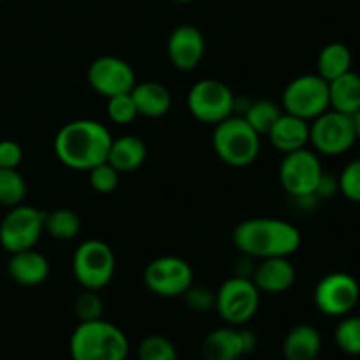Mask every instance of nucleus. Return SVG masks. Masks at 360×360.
Segmentation results:
<instances>
[{
  "label": "nucleus",
  "mask_w": 360,
  "mask_h": 360,
  "mask_svg": "<svg viewBox=\"0 0 360 360\" xmlns=\"http://www.w3.org/2000/svg\"><path fill=\"white\" fill-rule=\"evenodd\" d=\"M0 2H2V0H0Z\"/></svg>",
  "instance_id": "nucleus-39"
},
{
  "label": "nucleus",
  "mask_w": 360,
  "mask_h": 360,
  "mask_svg": "<svg viewBox=\"0 0 360 360\" xmlns=\"http://www.w3.org/2000/svg\"><path fill=\"white\" fill-rule=\"evenodd\" d=\"M352 118H354V127H355V134H357V141H360V109L355 112L354 116H352Z\"/></svg>",
  "instance_id": "nucleus-36"
},
{
  "label": "nucleus",
  "mask_w": 360,
  "mask_h": 360,
  "mask_svg": "<svg viewBox=\"0 0 360 360\" xmlns=\"http://www.w3.org/2000/svg\"><path fill=\"white\" fill-rule=\"evenodd\" d=\"M143 281L144 287L158 297H183L193 285V269L181 257H157L144 267Z\"/></svg>",
  "instance_id": "nucleus-12"
},
{
  "label": "nucleus",
  "mask_w": 360,
  "mask_h": 360,
  "mask_svg": "<svg viewBox=\"0 0 360 360\" xmlns=\"http://www.w3.org/2000/svg\"><path fill=\"white\" fill-rule=\"evenodd\" d=\"M336 347L347 355H360V315L341 316L334 330Z\"/></svg>",
  "instance_id": "nucleus-28"
},
{
  "label": "nucleus",
  "mask_w": 360,
  "mask_h": 360,
  "mask_svg": "<svg viewBox=\"0 0 360 360\" xmlns=\"http://www.w3.org/2000/svg\"><path fill=\"white\" fill-rule=\"evenodd\" d=\"M281 109L288 115L311 122L329 108V83L319 74H302L285 86Z\"/></svg>",
  "instance_id": "nucleus-10"
},
{
  "label": "nucleus",
  "mask_w": 360,
  "mask_h": 360,
  "mask_svg": "<svg viewBox=\"0 0 360 360\" xmlns=\"http://www.w3.org/2000/svg\"><path fill=\"white\" fill-rule=\"evenodd\" d=\"M360 299V285L352 274L329 273L316 283L313 301L316 309L326 316L341 319L354 311Z\"/></svg>",
  "instance_id": "nucleus-13"
},
{
  "label": "nucleus",
  "mask_w": 360,
  "mask_h": 360,
  "mask_svg": "<svg viewBox=\"0 0 360 360\" xmlns=\"http://www.w3.org/2000/svg\"><path fill=\"white\" fill-rule=\"evenodd\" d=\"M267 139L283 155L308 148L309 122L283 111L267 134Z\"/></svg>",
  "instance_id": "nucleus-19"
},
{
  "label": "nucleus",
  "mask_w": 360,
  "mask_h": 360,
  "mask_svg": "<svg viewBox=\"0 0 360 360\" xmlns=\"http://www.w3.org/2000/svg\"><path fill=\"white\" fill-rule=\"evenodd\" d=\"M44 232L56 241H70L81 232V218L69 207L44 211Z\"/></svg>",
  "instance_id": "nucleus-25"
},
{
  "label": "nucleus",
  "mask_w": 360,
  "mask_h": 360,
  "mask_svg": "<svg viewBox=\"0 0 360 360\" xmlns=\"http://www.w3.org/2000/svg\"><path fill=\"white\" fill-rule=\"evenodd\" d=\"M74 313L79 319V322H90V320L102 319V315H104V302H102L98 292H81L76 297V302H74Z\"/></svg>",
  "instance_id": "nucleus-32"
},
{
  "label": "nucleus",
  "mask_w": 360,
  "mask_h": 360,
  "mask_svg": "<svg viewBox=\"0 0 360 360\" xmlns=\"http://www.w3.org/2000/svg\"><path fill=\"white\" fill-rule=\"evenodd\" d=\"M167 56L172 67L181 72L195 69L206 53V39L195 25H179L167 39Z\"/></svg>",
  "instance_id": "nucleus-16"
},
{
  "label": "nucleus",
  "mask_w": 360,
  "mask_h": 360,
  "mask_svg": "<svg viewBox=\"0 0 360 360\" xmlns=\"http://www.w3.org/2000/svg\"><path fill=\"white\" fill-rule=\"evenodd\" d=\"M357 143L354 118L334 109H327L309 122V144L313 151L326 157H340Z\"/></svg>",
  "instance_id": "nucleus-9"
},
{
  "label": "nucleus",
  "mask_w": 360,
  "mask_h": 360,
  "mask_svg": "<svg viewBox=\"0 0 360 360\" xmlns=\"http://www.w3.org/2000/svg\"><path fill=\"white\" fill-rule=\"evenodd\" d=\"M329 108L354 116L360 109V74L348 70L343 76L329 81Z\"/></svg>",
  "instance_id": "nucleus-23"
},
{
  "label": "nucleus",
  "mask_w": 360,
  "mask_h": 360,
  "mask_svg": "<svg viewBox=\"0 0 360 360\" xmlns=\"http://www.w3.org/2000/svg\"><path fill=\"white\" fill-rule=\"evenodd\" d=\"M112 136L97 120H74L56 132L53 150L56 158L72 171H84L108 162Z\"/></svg>",
  "instance_id": "nucleus-1"
},
{
  "label": "nucleus",
  "mask_w": 360,
  "mask_h": 360,
  "mask_svg": "<svg viewBox=\"0 0 360 360\" xmlns=\"http://www.w3.org/2000/svg\"><path fill=\"white\" fill-rule=\"evenodd\" d=\"M322 350V336L319 329L309 323H299L292 327L283 340L285 360H313L320 355Z\"/></svg>",
  "instance_id": "nucleus-22"
},
{
  "label": "nucleus",
  "mask_w": 360,
  "mask_h": 360,
  "mask_svg": "<svg viewBox=\"0 0 360 360\" xmlns=\"http://www.w3.org/2000/svg\"><path fill=\"white\" fill-rule=\"evenodd\" d=\"M137 360H178V350L169 338L150 334L139 343Z\"/></svg>",
  "instance_id": "nucleus-29"
},
{
  "label": "nucleus",
  "mask_w": 360,
  "mask_h": 360,
  "mask_svg": "<svg viewBox=\"0 0 360 360\" xmlns=\"http://www.w3.org/2000/svg\"><path fill=\"white\" fill-rule=\"evenodd\" d=\"M21 162H23V148L16 141H0V169H18Z\"/></svg>",
  "instance_id": "nucleus-35"
},
{
  "label": "nucleus",
  "mask_w": 360,
  "mask_h": 360,
  "mask_svg": "<svg viewBox=\"0 0 360 360\" xmlns=\"http://www.w3.org/2000/svg\"><path fill=\"white\" fill-rule=\"evenodd\" d=\"M313 360H323V359H320V357H316V359H313Z\"/></svg>",
  "instance_id": "nucleus-38"
},
{
  "label": "nucleus",
  "mask_w": 360,
  "mask_h": 360,
  "mask_svg": "<svg viewBox=\"0 0 360 360\" xmlns=\"http://www.w3.org/2000/svg\"><path fill=\"white\" fill-rule=\"evenodd\" d=\"M323 174L326 172H323L319 153L309 148L285 153L278 169V178L283 190L299 200L316 195Z\"/></svg>",
  "instance_id": "nucleus-6"
},
{
  "label": "nucleus",
  "mask_w": 360,
  "mask_h": 360,
  "mask_svg": "<svg viewBox=\"0 0 360 360\" xmlns=\"http://www.w3.org/2000/svg\"><path fill=\"white\" fill-rule=\"evenodd\" d=\"M127 360H129V359H127Z\"/></svg>",
  "instance_id": "nucleus-40"
},
{
  "label": "nucleus",
  "mask_w": 360,
  "mask_h": 360,
  "mask_svg": "<svg viewBox=\"0 0 360 360\" xmlns=\"http://www.w3.org/2000/svg\"><path fill=\"white\" fill-rule=\"evenodd\" d=\"M88 181H90V186L95 192L112 193L118 186L120 172L109 162H104V164L88 171Z\"/></svg>",
  "instance_id": "nucleus-33"
},
{
  "label": "nucleus",
  "mask_w": 360,
  "mask_h": 360,
  "mask_svg": "<svg viewBox=\"0 0 360 360\" xmlns=\"http://www.w3.org/2000/svg\"><path fill=\"white\" fill-rule=\"evenodd\" d=\"M186 108L197 122L214 127L232 116L236 109V95L224 81L206 77L192 84L186 94Z\"/></svg>",
  "instance_id": "nucleus-7"
},
{
  "label": "nucleus",
  "mask_w": 360,
  "mask_h": 360,
  "mask_svg": "<svg viewBox=\"0 0 360 360\" xmlns=\"http://www.w3.org/2000/svg\"><path fill=\"white\" fill-rule=\"evenodd\" d=\"M129 350L127 334L102 319L79 322L69 340L72 360H127Z\"/></svg>",
  "instance_id": "nucleus-3"
},
{
  "label": "nucleus",
  "mask_w": 360,
  "mask_h": 360,
  "mask_svg": "<svg viewBox=\"0 0 360 360\" xmlns=\"http://www.w3.org/2000/svg\"><path fill=\"white\" fill-rule=\"evenodd\" d=\"M257 336L248 329L225 326L213 329L200 345L202 360H239L255 350Z\"/></svg>",
  "instance_id": "nucleus-15"
},
{
  "label": "nucleus",
  "mask_w": 360,
  "mask_h": 360,
  "mask_svg": "<svg viewBox=\"0 0 360 360\" xmlns=\"http://www.w3.org/2000/svg\"><path fill=\"white\" fill-rule=\"evenodd\" d=\"M105 109H108L109 120L116 123V125H130L139 116L136 102H134L130 91L129 94H120L115 95V97H109Z\"/></svg>",
  "instance_id": "nucleus-30"
},
{
  "label": "nucleus",
  "mask_w": 360,
  "mask_h": 360,
  "mask_svg": "<svg viewBox=\"0 0 360 360\" xmlns=\"http://www.w3.org/2000/svg\"><path fill=\"white\" fill-rule=\"evenodd\" d=\"M44 234V211L27 204L9 207L0 221V246L7 253L35 248Z\"/></svg>",
  "instance_id": "nucleus-11"
},
{
  "label": "nucleus",
  "mask_w": 360,
  "mask_h": 360,
  "mask_svg": "<svg viewBox=\"0 0 360 360\" xmlns=\"http://www.w3.org/2000/svg\"><path fill=\"white\" fill-rule=\"evenodd\" d=\"M27 181L18 169H0V204L14 207L23 204Z\"/></svg>",
  "instance_id": "nucleus-27"
},
{
  "label": "nucleus",
  "mask_w": 360,
  "mask_h": 360,
  "mask_svg": "<svg viewBox=\"0 0 360 360\" xmlns=\"http://www.w3.org/2000/svg\"><path fill=\"white\" fill-rule=\"evenodd\" d=\"M116 257L111 246L101 239H86L72 255V274L83 290H102L111 283Z\"/></svg>",
  "instance_id": "nucleus-5"
},
{
  "label": "nucleus",
  "mask_w": 360,
  "mask_h": 360,
  "mask_svg": "<svg viewBox=\"0 0 360 360\" xmlns=\"http://www.w3.org/2000/svg\"><path fill=\"white\" fill-rule=\"evenodd\" d=\"M7 273L11 280L16 281L21 287H37L44 283L49 276V262L41 252L35 248L21 250V252L9 253Z\"/></svg>",
  "instance_id": "nucleus-18"
},
{
  "label": "nucleus",
  "mask_w": 360,
  "mask_h": 360,
  "mask_svg": "<svg viewBox=\"0 0 360 360\" xmlns=\"http://www.w3.org/2000/svg\"><path fill=\"white\" fill-rule=\"evenodd\" d=\"M86 79L91 90L105 98L120 94H129L137 83L132 65L115 55H104L95 58L88 67Z\"/></svg>",
  "instance_id": "nucleus-14"
},
{
  "label": "nucleus",
  "mask_w": 360,
  "mask_h": 360,
  "mask_svg": "<svg viewBox=\"0 0 360 360\" xmlns=\"http://www.w3.org/2000/svg\"><path fill=\"white\" fill-rule=\"evenodd\" d=\"M301 241V231L283 218H248L236 225L232 232V243L246 259L290 257L297 252Z\"/></svg>",
  "instance_id": "nucleus-2"
},
{
  "label": "nucleus",
  "mask_w": 360,
  "mask_h": 360,
  "mask_svg": "<svg viewBox=\"0 0 360 360\" xmlns=\"http://www.w3.org/2000/svg\"><path fill=\"white\" fill-rule=\"evenodd\" d=\"M283 109L281 105H278L276 102L267 101V98H260V101H253L252 104L246 108L243 118L250 123L253 130L259 134L260 137L267 136L269 130L273 129V125L276 123V120L280 118Z\"/></svg>",
  "instance_id": "nucleus-26"
},
{
  "label": "nucleus",
  "mask_w": 360,
  "mask_h": 360,
  "mask_svg": "<svg viewBox=\"0 0 360 360\" xmlns=\"http://www.w3.org/2000/svg\"><path fill=\"white\" fill-rule=\"evenodd\" d=\"M139 116L144 118H160L171 111L172 95L165 84L158 81H141L130 91Z\"/></svg>",
  "instance_id": "nucleus-20"
},
{
  "label": "nucleus",
  "mask_w": 360,
  "mask_h": 360,
  "mask_svg": "<svg viewBox=\"0 0 360 360\" xmlns=\"http://www.w3.org/2000/svg\"><path fill=\"white\" fill-rule=\"evenodd\" d=\"M352 51L343 42H329L323 46L316 58V74L329 83L352 70Z\"/></svg>",
  "instance_id": "nucleus-24"
},
{
  "label": "nucleus",
  "mask_w": 360,
  "mask_h": 360,
  "mask_svg": "<svg viewBox=\"0 0 360 360\" xmlns=\"http://www.w3.org/2000/svg\"><path fill=\"white\" fill-rule=\"evenodd\" d=\"M294 264L288 257H273L262 259L252 271V281L259 288L260 294H283L295 283Z\"/></svg>",
  "instance_id": "nucleus-17"
},
{
  "label": "nucleus",
  "mask_w": 360,
  "mask_h": 360,
  "mask_svg": "<svg viewBox=\"0 0 360 360\" xmlns=\"http://www.w3.org/2000/svg\"><path fill=\"white\" fill-rule=\"evenodd\" d=\"M214 292H217L214 311L227 326H245L259 311L260 292L252 278L236 274L225 280Z\"/></svg>",
  "instance_id": "nucleus-8"
},
{
  "label": "nucleus",
  "mask_w": 360,
  "mask_h": 360,
  "mask_svg": "<svg viewBox=\"0 0 360 360\" xmlns=\"http://www.w3.org/2000/svg\"><path fill=\"white\" fill-rule=\"evenodd\" d=\"M186 306L195 313H207L214 309V301H217V292L211 288L202 287V285H192L188 290L183 294Z\"/></svg>",
  "instance_id": "nucleus-34"
},
{
  "label": "nucleus",
  "mask_w": 360,
  "mask_h": 360,
  "mask_svg": "<svg viewBox=\"0 0 360 360\" xmlns=\"http://www.w3.org/2000/svg\"><path fill=\"white\" fill-rule=\"evenodd\" d=\"M146 144L139 136L125 134V136L112 137L111 148H109L108 162L120 172H134L146 160Z\"/></svg>",
  "instance_id": "nucleus-21"
},
{
  "label": "nucleus",
  "mask_w": 360,
  "mask_h": 360,
  "mask_svg": "<svg viewBox=\"0 0 360 360\" xmlns=\"http://www.w3.org/2000/svg\"><path fill=\"white\" fill-rule=\"evenodd\" d=\"M260 139L243 116L232 115L214 125L213 150L229 167L245 169L259 158Z\"/></svg>",
  "instance_id": "nucleus-4"
},
{
  "label": "nucleus",
  "mask_w": 360,
  "mask_h": 360,
  "mask_svg": "<svg viewBox=\"0 0 360 360\" xmlns=\"http://www.w3.org/2000/svg\"><path fill=\"white\" fill-rule=\"evenodd\" d=\"M172 2H178V4H190V2H195V0H172Z\"/></svg>",
  "instance_id": "nucleus-37"
},
{
  "label": "nucleus",
  "mask_w": 360,
  "mask_h": 360,
  "mask_svg": "<svg viewBox=\"0 0 360 360\" xmlns=\"http://www.w3.org/2000/svg\"><path fill=\"white\" fill-rule=\"evenodd\" d=\"M338 192L350 202L360 204V158L345 165L338 178Z\"/></svg>",
  "instance_id": "nucleus-31"
}]
</instances>
